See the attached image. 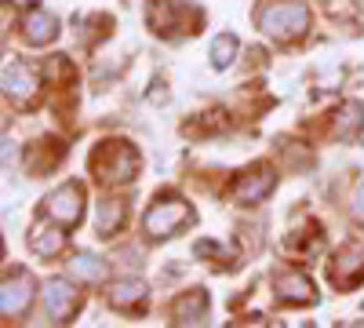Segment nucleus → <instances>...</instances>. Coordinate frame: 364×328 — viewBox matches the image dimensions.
I'll return each mask as SVG.
<instances>
[{
	"label": "nucleus",
	"mask_w": 364,
	"mask_h": 328,
	"mask_svg": "<svg viewBox=\"0 0 364 328\" xmlns=\"http://www.w3.org/2000/svg\"><path fill=\"white\" fill-rule=\"evenodd\" d=\"M306 26H310V11L295 4V0H273L259 11V29L273 41H295L306 33Z\"/></svg>",
	"instance_id": "f257e3e1"
},
{
	"label": "nucleus",
	"mask_w": 364,
	"mask_h": 328,
	"mask_svg": "<svg viewBox=\"0 0 364 328\" xmlns=\"http://www.w3.org/2000/svg\"><path fill=\"white\" fill-rule=\"evenodd\" d=\"M186 223H193V208L182 201V197H157V204L146 212V219H142V226H146V233L149 237H175Z\"/></svg>",
	"instance_id": "f03ea898"
},
{
	"label": "nucleus",
	"mask_w": 364,
	"mask_h": 328,
	"mask_svg": "<svg viewBox=\"0 0 364 328\" xmlns=\"http://www.w3.org/2000/svg\"><path fill=\"white\" fill-rule=\"evenodd\" d=\"M95 171L99 179H106V183H132L135 171H139V154L135 146L128 142H106L102 150L95 154Z\"/></svg>",
	"instance_id": "7ed1b4c3"
},
{
	"label": "nucleus",
	"mask_w": 364,
	"mask_h": 328,
	"mask_svg": "<svg viewBox=\"0 0 364 328\" xmlns=\"http://www.w3.org/2000/svg\"><path fill=\"white\" fill-rule=\"evenodd\" d=\"M41 92V80H37V70L33 66H26V63H8L4 66V99L18 110L26 106H33Z\"/></svg>",
	"instance_id": "20e7f679"
},
{
	"label": "nucleus",
	"mask_w": 364,
	"mask_h": 328,
	"mask_svg": "<svg viewBox=\"0 0 364 328\" xmlns=\"http://www.w3.org/2000/svg\"><path fill=\"white\" fill-rule=\"evenodd\" d=\"M44 212L63 226H77L84 219V190L77 183H66V186L51 190L48 201H44Z\"/></svg>",
	"instance_id": "39448f33"
},
{
	"label": "nucleus",
	"mask_w": 364,
	"mask_h": 328,
	"mask_svg": "<svg viewBox=\"0 0 364 328\" xmlns=\"http://www.w3.org/2000/svg\"><path fill=\"white\" fill-rule=\"evenodd\" d=\"M33 292H37V285H33V277H29L26 270L8 274L4 277V288H0V314H4L8 321L18 317V314H26V307L33 303Z\"/></svg>",
	"instance_id": "423d86ee"
},
{
	"label": "nucleus",
	"mask_w": 364,
	"mask_h": 328,
	"mask_svg": "<svg viewBox=\"0 0 364 328\" xmlns=\"http://www.w3.org/2000/svg\"><path fill=\"white\" fill-rule=\"evenodd\" d=\"M73 307H77V288H73V281L51 277V281L44 285V310H48V317H51L55 324H63V321L73 314Z\"/></svg>",
	"instance_id": "0eeeda50"
},
{
	"label": "nucleus",
	"mask_w": 364,
	"mask_h": 328,
	"mask_svg": "<svg viewBox=\"0 0 364 328\" xmlns=\"http://www.w3.org/2000/svg\"><path fill=\"white\" fill-rule=\"evenodd\" d=\"M364 281V245H346L331 263V285L353 288Z\"/></svg>",
	"instance_id": "6e6552de"
},
{
	"label": "nucleus",
	"mask_w": 364,
	"mask_h": 328,
	"mask_svg": "<svg viewBox=\"0 0 364 328\" xmlns=\"http://www.w3.org/2000/svg\"><path fill=\"white\" fill-rule=\"evenodd\" d=\"M273 186H277V171L273 168H255L252 175H240L237 186H233V197L240 204H259L273 194Z\"/></svg>",
	"instance_id": "1a4fd4ad"
},
{
	"label": "nucleus",
	"mask_w": 364,
	"mask_h": 328,
	"mask_svg": "<svg viewBox=\"0 0 364 328\" xmlns=\"http://www.w3.org/2000/svg\"><path fill=\"white\" fill-rule=\"evenodd\" d=\"M106 300H109V307H117V310H142L146 300H149V288H146V281H139V277H120V281H113V285L106 288Z\"/></svg>",
	"instance_id": "9d476101"
},
{
	"label": "nucleus",
	"mask_w": 364,
	"mask_h": 328,
	"mask_svg": "<svg viewBox=\"0 0 364 328\" xmlns=\"http://www.w3.org/2000/svg\"><path fill=\"white\" fill-rule=\"evenodd\" d=\"M22 37L29 44H51L58 37V18L51 11H44L41 4L26 8V15H22Z\"/></svg>",
	"instance_id": "9b49d317"
},
{
	"label": "nucleus",
	"mask_w": 364,
	"mask_h": 328,
	"mask_svg": "<svg viewBox=\"0 0 364 328\" xmlns=\"http://www.w3.org/2000/svg\"><path fill=\"white\" fill-rule=\"evenodd\" d=\"M273 288H277V300L288 303V307H299V303H310L314 300V281L302 274V270H284L273 277Z\"/></svg>",
	"instance_id": "f8f14e48"
},
{
	"label": "nucleus",
	"mask_w": 364,
	"mask_h": 328,
	"mask_svg": "<svg viewBox=\"0 0 364 328\" xmlns=\"http://www.w3.org/2000/svg\"><path fill=\"white\" fill-rule=\"evenodd\" d=\"M58 226H63V223H58ZM58 226H44V223L33 226V230H29V248H33L37 255H44V259L58 255V252L66 248V233L58 230Z\"/></svg>",
	"instance_id": "ddd939ff"
},
{
	"label": "nucleus",
	"mask_w": 364,
	"mask_h": 328,
	"mask_svg": "<svg viewBox=\"0 0 364 328\" xmlns=\"http://www.w3.org/2000/svg\"><path fill=\"white\" fill-rule=\"evenodd\" d=\"M175 321L178 324H204L208 321V292L193 288L190 295H182L175 303Z\"/></svg>",
	"instance_id": "4468645a"
},
{
	"label": "nucleus",
	"mask_w": 364,
	"mask_h": 328,
	"mask_svg": "<svg viewBox=\"0 0 364 328\" xmlns=\"http://www.w3.org/2000/svg\"><path fill=\"white\" fill-rule=\"evenodd\" d=\"M360 128H364V102H357V99L343 102L339 113H336V139L350 142V139L360 135Z\"/></svg>",
	"instance_id": "2eb2a0df"
},
{
	"label": "nucleus",
	"mask_w": 364,
	"mask_h": 328,
	"mask_svg": "<svg viewBox=\"0 0 364 328\" xmlns=\"http://www.w3.org/2000/svg\"><path fill=\"white\" fill-rule=\"evenodd\" d=\"M70 274H73V281L99 285V281L106 277V263H102V259H95V255H87V252H80V255H73V259H70Z\"/></svg>",
	"instance_id": "dca6fc26"
},
{
	"label": "nucleus",
	"mask_w": 364,
	"mask_h": 328,
	"mask_svg": "<svg viewBox=\"0 0 364 328\" xmlns=\"http://www.w3.org/2000/svg\"><path fill=\"white\" fill-rule=\"evenodd\" d=\"M120 223H124V201H117V197L102 201V204H99V216H95L99 233H102V237H113V233L120 230Z\"/></svg>",
	"instance_id": "f3484780"
},
{
	"label": "nucleus",
	"mask_w": 364,
	"mask_h": 328,
	"mask_svg": "<svg viewBox=\"0 0 364 328\" xmlns=\"http://www.w3.org/2000/svg\"><path fill=\"white\" fill-rule=\"evenodd\" d=\"M237 37L233 33H223V37H215V44H211V66L215 70H230L233 66V58H237Z\"/></svg>",
	"instance_id": "a211bd4d"
},
{
	"label": "nucleus",
	"mask_w": 364,
	"mask_h": 328,
	"mask_svg": "<svg viewBox=\"0 0 364 328\" xmlns=\"http://www.w3.org/2000/svg\"><path fill=\"white\" fill-rule=\"evenodd\" d=\"M350 216H353V223L364 226V183L353 190V208H350Z\"/></svg>",
	"instance_id": "6ab92c4d"
}]
</instances>
